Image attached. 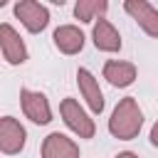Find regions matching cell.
I'll list each match as a JSON object with an SVG mask.
<instances>
[{
    "label": "cell",
    "instance_id": "cell-1",
    "mask_svg": "<svg viewBox=\"0 0 158 158\" xmlns=\"http://www.w3.org/2000/svg\"><path fill=\"white\" fill-rule=\"evenodd\" d=\"M141 126H143V111H141L138 101H136L133 96L121 99V101L116 104L111 118H109V131H111V136L118 138V141H131V138L138 136Z\"/></svg>",
    "mask_w": 158,
    "mask_h": 158
},
{
    "label": "cell",
    "instance_id": "cell-2",
    "mask_svg": "<svg viewBox=\"0 0 158 158\" xmlns=\"http://www.w3.org/2000/svg\"><path fill=\"white\" fill-rule=\"evenodd\" d=\"M59 114H62V121L67 123V128L74 131L79 138H94V133H96V123H94V118L79 106L77 99H72V96L62 99V104H59Z\"/></svg>",
    "mask_w": 158,
    "mask_h": 158
},
{
    "label": "cell",
    "instance_id": "cell-3",
    "mask_svg": "<svg viewBox=\"0 0 158 158\" xmlns=\"http://www.w3.org/2000/svg\"><path fill=\"white\" fill-rule=\"evenodd\" d=\"M25 141H27L25 126L15 116H2L0 118V153L17 156V153H22Z\"/></svg>",
    "mask_w": 158,
    "mask_h": 158
},
{
    "label": "cell",
    "instance_id": "cell-4",
    "mask_svg": "<svg viewBox=\"0 0 158 158\" xmlns=\"http://www.w3.org/2000/svg\"><path fill=\"white\" fill-rule=\"evenodd\" d=\"M15 17L25 25L27 32H42L49 25V10L37 0H20L15 2Z\"/></svg>",
    "mask_w": 158,
    "mask_h": 158
},
{
    "label": "cell",
    "instance_id": "cell-5",
    "mask_svg": "<svg viewBox=\"0 0 158 158\" xmlns=\"http://www.w3.org/2000/svg\"><path fill=\"white\" fill-rule=\"evenodd\" d=\"M20 104H22V111L25 116L37 123V126H44L52 121V106L47 101V96L42 91H32V89H20Z\"/></svg>",
    "mask_w": 158,
    "mask_h": 158
},
{
    "label": "cell",
    "instance_id": "cell-6",
    "mask_svg": "<svg viewBox=\"0 0 158 158\" xmlns=\"http://www.w3.org/2000/svg\"><path fill=\"white\" fill-rule=\"evenodd\" d=\"M0 52L7 64H25L27 62V47H25L20 32L10 22H0Z\"/></svg>",
    "mask_w": 158,
    "mask_h": 158
},
{
    "label": "cell",
    "instance_id": "cell-7",
    "mask_svg": "<svg viewBox=\"0 0 158 158\" xmlns=\"http://www.w3.org/2000/svg\"><path fill=\"white\" fill-rule=\"evenodd\" d=\"M123 10L138 22V27L146 35H151V37L158 40V10L151 2H146V0H126Z\"/></svg>",
    "mask_w": 158,
    "mask_h": 158
},
{
    "label": "cell",
    "instance_id": "cell-8",
    "mask_svg": "<svg viewBox=\"0 0 158 158\" xmlns=\"http://www.w3.org/2000/svg\"><path fill=\"white\" fill-rule=\"evenodd\" d=\"M42 158H79V146L69 136L52 131L42 141Z\"/></svg>",
    "mask_w": 158,
    "mask_h": 158
},
{
    "label": "cell",
    "instance_id": "cell-9",
    "mask_svg": "<svg viewBox=\"0 0 158 158\" xmlns=\"http://www.w3.org/2000/svg\"><path fill=\"white\" fill-rule=\"evenodd\" d=\"M77 84H79V91H81L86 106H89L94 114H101V111H104V94H101V89H99V79H96L89 69L81 67V69L77 72Z\"/></svg>",
    "mask_w": 158,
    "mask_h": 158
},
{
    "label": "cell",
    "instance_id": "cell-10",
    "mask_svg": "<svg viewBox=\"0 0 158 158\" xmlns=\"http://www.w3.org/2000/svg\"><path fill=\"white\" fill-rule=\"evenodd\" d=\"M52 40H54V47L62 54H77L84 47V32L77 25H59L54 30Z\"/></svg>",
    "mask_w": 158,
    "mask_h": 158
},
{
    "label": "cell",
    "instance_id": "cell-11",
    "mask_svg": "<svg viewBox=\"0 0 158 158\" xmlns=\"http://www.w3.org/2000/svg\"><path fill=\"white\" fill-rule=\"evenodd\" d=\"M104 79L111 86H131L136 79V64L133 62H123V59H109L104 64Z\"/></svg>",
    "mask_w": 158,
    "mask_h": 158
},
{
    "label": "cell",
    "instance_id": "cell-12",
    "mask_svg": "<svg viewBox=\"0 0 158 158\" xmlns=\"http://www.w3.org/2000/svg\"><path fill=\"white\" fill-rule=\"evenodd\" d=\"M91 40H94V47L101 49V52H118L121 49V35H118V30L109 20H104V17L99 22H94Z\"/></svg>",
    "mask_w": 158,
    "mask_h": 158
},
{
    "label": "cell",
    "instance_id": "cell-13",
    "mask_svg": "<svg viewBox=\"0 0 158 158\" xmlns=\"http://www.w3.org/2000/svg\"><path fill=\"white\" fill-rule=\"evenodd\" d=\"M109 10V2L106 0H79L74 5V17L81 20V22H94L96 17L101 20V15Z\"/></svg>",
    "mask_w": 158,
    "mask_h": 158
},
{
    "label": "cell",
    "instance_id": "cell-14",
    "mask_svg": "<svg viewBox=\"0 0 158 158\" xmlns=\"http://www.w3.org/2000/svg\"><path fill=\"white\" fill-rule=\"evenodd\" d=\"M151 143L153 146H158V121L153 123V128H151Z\"/></svg>",
    "mask_w": 158,
    "mask_h": 158
},
{
    "label": "cell",
    "instance_id": "cell-15",
    "mask_svg": "<svg viewBox=\"0 0 158 158\" xmlns=\"http://www.w3.org/2000/svg\"><path fill=\"white\" fill-rule=\"evenodd\" d=\"M114 158H138L136 153H131V151H121V153H116Z\"/></svg>",
    "mask_w": 158,
    "mask_h": 158
}]
</instances>
